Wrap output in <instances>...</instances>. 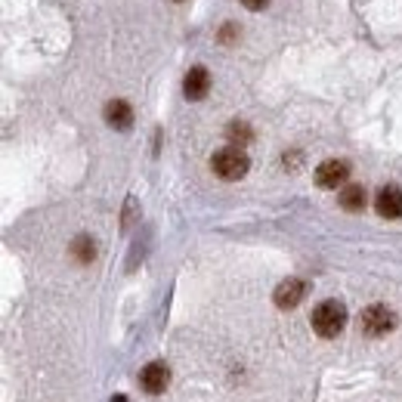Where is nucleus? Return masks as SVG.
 <instances>
[{"label": "nucleus", "instance_id": "nucleus-1", "mask_svg": "<svg viewBox=\"0 0 402 402\" xmlns=\"http://www.w3.org/2000/svg\"><path fill=\"white\" fill-rule=\"evenodd\" d=\"M309 322H313V331L319 334V338L331 340V338H338V334L344 331V325H347V307H344V303H338V300H322L319 307L313 309Z\"/></svg>", "mask_w": 402, "mask_h": 402}, {"label": "nucleus", "instance_id": "nucleus-2", "mask_svg": "<svg viewBox=\"0 0 402 402\" xmlns=\"http://www.w3.org/2000/svg\"><path fill=\"white\" fill-rule=\"evenodd\" d=\"M248 167H251V158H248L239 146H226V149L214 152V158H210V170L226 183L241 180V176L248 174Z\"/></svg>", "mask_w": 402, "mask_h": 402}, {"label": "nucleus", "instance_id": "nucleus-3", "mask_svg": "<svg viewBox=\"0 0 402 402\" xmlns=\"http://www.w3.org/2000/svg\"><path fill=\"white\" fill-rule=\"evenodd\" d=\"M396 328V313L384 303H372V307L362 309L359 316V331L368 334V338H384Z\"/></svg>", "mask_w": 402, "mask_h": 402}, {"label": "nucleus", "instance_id": "nucleus-4", "mask_svg": "<svg viewBox=\"0 0 402 402\" xmlns=\"http://www.w3.org/2000/svg\"><path fill=\"white\" fill-rule=\"evenodd\" d=\"M347 176H350V161H344V158H328V161H322L319 167H316V183H319L322 189L344 186Z\"/></svg>", "mask_w": 402, "mask_h": 402}, {"label": "nucleus", "instance_id": "nucleus-5", "mask_svg": "<svg viewBox=\"0 0 402 402\" xmlns=\"http://www.w3.org/2000/svg\"><path fill=\"white\" fill-rule=\"evenodd\" d=\"M307 291H309V285L303 279H285L273 291V300H275V307H279V309H294L303 298H307Z\"/></svg>", "mask_w": 402, "mask_h": 402}, {"label": "nucleus", "instance_id": "nucleus-6", "mask_svg": "<svg viewBox=\"0 0 402 402\" xmlns=\"http://www.w3.org/2000/svg\"><path fill=\"white\" fill-rule=\"evenodd\" d=\"M167 381H170V372H167L164 362H149V365L140 372V387L149 393V396H158V393L167 390Z\"/></svg>", "mask_w": 402, "mask_h": 402}, {"label": "nucleus", "instance_id": "nucleus-7", "mask_svg": "<svg viewBox=\"0 0 402 402\" xmlns=\"http://www.w3.org/2000/svg\"><path fill=\"white\" fill-rule=\"evenodd\" d=\"M374 208H378V214L384 217V220H399L402 217V186H384L378 192V199H374Z\"/></svg>", "mask_w": 402, "mask_h": 402}, {"label": "nucleus", "instance_id": "nucleus-8", "mask_svg": "<svg viewBox=\"0 0 402 402\" xmlns=\"http://www.w3.org/2000/svg\"><path fill=\"white\" fill-rule=\"evenodd\" d=\"M208 90H210V75H208V68H201V65L189 68L186 77H183V93H186V100L199 102V100H204V96H208Z\"/></svg>", "mask_w": 402, "mask_h": 402}, {"label": "nucleus", "instance_id": "nucleus-9", "mask_svg": "<svg viewBox=\"0 0 402 402\" xmlns=\"http://www.w3.org/2000/svg\"><path fill=\"white\" fill-rule=\"evenodd\" d=\"M105 121H109V127H115V130H130L134 127V109H130V102L111 100L109 105H105Z\"/></svg>", "mask_w": 402, "mask_h": 402}, {"label": "nucleus", "instance_id": "nucleus-10", "mask_svg": "<svg viewBox=\"0 0 402 402\" xmlns=\"http://www.w3.org/2000/svg\"><path fill=\"white\" fill-rule=\"evenodd\" d=\"M338 201H340V208H344V210H350V214H359V210H365L368 195H365V189L353 183V186H344V189H340Z\"/></svg>", "mask_w": 402, "mask_h": 402}, {"label": "nucleus", "instance_id": "nucleus-11", "mask_svg": "<svg viewBox=\"0 0 402 402\" xmlns=\"http://www.w3.org/2000/svg\"><path fill=\"white\" fill-rule=\"evenodd\" d=\"M71 257H75L77 263H93V257H96V241L90 239V235H77V239L71 241Z\"/></svg>", "mask_w": 402, "mask_h": 402}, {"label": "nucleus", "instance_id": "nucleus-12", "mask_svg": "<svg viewBox=\"0 0 402 402\" xmlns=\"http://www.w3.org/2000/svg\"><path fill=\"white\" fill-rule=\"evenodd\" d=\"M226 140L232 143V146H248V143L254 140V130L248 127L245 121H232V124L226 127Z\"/></svg>", "mask_w": 402, "mask_h": 402}, {"label": "nucleus", "instance_id": "nucleus-13", "mask_svg": "<svg viewBox=\"0 0 402 402\" xmlns=\"http://www.w3.org/2000/svg\"><path fill=\"white\" fill-rule=\"evenodd\" d=\"M235 37H239V25H235V22H226V25L220 28V44H226V47H229V44H235Z\"/></svg>", "mask_w": 402, "mask_h": 402}, {"label": "nucleus", "instance_id": "nucleus-14", "mask_svg": "<svg viewBox=\"0 0 402 402\" xmlns=\"http://www.w3.org/2000/svg\"><path fill=\"white\" fill-rule=\"evenodd\" d=\"M134 217H136V199H127V204H124V229L134 226Z\"/></svg>", "mask_w": 402, "mask_h": 402}, {"label": "nucleus", "instance_id": "nucleus-15", "mask_svg": "<svg viewBox=\"0 0 402 402\" xmlns=\"http://www.w3.org/2000/svg\"><path fill=\"white\" fill-rule=\"evenodd\" d=\"M269 0H241V6H248V10H263Z\"/></svg>", "mask_w": 402, "mask_h": 402}, {"label": "nucleus", "instance_id": "nucleus-16", "mask_svg": "<svg viewBox=\"0 0 402 402\" xmlns=\"http://www.w3.org/2000/svg\"><path fill=\"white\" fill-rule=\"evenodd\" d=\"M111 402H127V399H124V396H115V399H111Z\"/></svg>", "mask_w": 402, "mask_h": 402}, {"label": "nucleus", "instance_id": "nucleus-17", "mask_svg": "<svg viewBox=\"0 0 402 402\" xmlns=\"http://www.w3.org/2000/svg\"><path fill=\"white\" fill-rule=\"evenodd\" d=\"M176 3H183V0H176Z\"/></svg>", "mask_w": 402, "mask_h": 402}]
</instances>
